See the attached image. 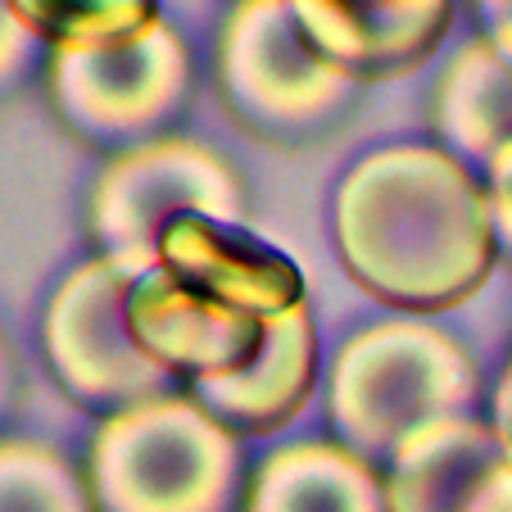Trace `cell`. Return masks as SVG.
Wrapping results in <instances>:
<instances>
[{
	"label": "cell",
	"instance_id": "cell-3",
	"mask_svg": "<svg viewBox=\"0 0 512 512\" xmlns=\"http://www.w3.org/2000/svg\"><path fill=\"white\" fill-rule=\"evenodd\" d=\"M82 476L96 512H236L250 463L191 390H164L96 417Z\"/></svg>",
	"mask_w": 512,
	"mask_h": 512
},
{
	"label": "cell",
	"instance_id": "cell-16",
	"mask_svg": "<svg viewBox=\"0 0 512 512\" xmlns=\"http://www.w3.org/2000/svg\"><path fill=\"white\" fill-rule=\"evenodd\" d=\"M14 10L46 50L118 46L164 19L159 0H14Z\"/></svg>",
	"mask_w": 512,
	"mask_h": 512
},
{
	"label": "cell",
	"instance_id": "cell-12",
	"mask_svg": "<svg viewBox=\"0 0 512 512\" xmlns=\"http://www.w3.org/2000/svg\"><path fill=\"white\" fill-rule=\"evenodd\" d=\"M322 327L313 300L268 322L263 349L236 377L191 390L218 422H227L245 445L286 435L322 390Z\"/></svg>",
	"mask_w": 512,
	"mask_h": 512
},
{
	"label": "cell",
	"instance_id": "cell-17",
	"mask_svg": "<svg viewBox=\"0 0 512 512\" xmlns=\"http://www.w3.org/2000/svg\"><path fill=\"white\" fill-rule=\"evenodd\" d=\"M41 68H46V46L28 32V23L14 10V0H0V100L23 91L28 78Z\"/></svg>",
	"mask_w": 512,
	"mask_h": 512
},
{
	"label": "cell",
	"instance_id": "cell-5",
	"mask_svg": "<svg viewBox=\"0 0 512 512\" xmlns=\"http://www.w3.org/2000/svg\"><path fill=\"white\" fill-rule=\"evenodd\" d=\"M195 50L173 19L100 50H46L41 87L50 114L91 150H132L177 132L195 100Z\"/></svg>",
	"mask_w": 512,
	"mask_h": 512
},
{
	"label": "cell",
	"instance_id": "cell-2",
	"mask_svg": "<svg viewBox=\"0 0 512 512\" xmlns=\"http://www.w3.org/2000/svg\"><path fill=\"white\" fill-rule=\"evenodd\" d=\"M476 413H485L481 363L435 318H372L349 331L322 368L327 435L377 467L426 426Z\"/></svg>",
	"mask_w": 512,
	"mask_h": 512
},
{
	"label": "cell",
	"instance_id": "cell-20",
	"mask_svg": "<svg viewBox=\"0 0 512 512\" xmlns=\"http://www.w3.org/2000/svg\"><path fill=\"white\" fill-rule=\"evenodd\" d=\"M476 32L490 37L503 55H512V5H472Z\"/></svg>",
	"mask_w": 512,
	"mask_h": 512
},
{
	"label": "cell",
	"instance_id": "cell-21",
	"mask_svg": "<svg viewBox=\"0 0 512 512\" xmlns=\"http://www.w3.org/2000/svg\"><path fill=\"white\" fill-rule=\"evenodd\" d=\"M10 349H5V336H0V408H5V399H10Z\"/></svg>",
	"mask_w": 512,
	"mask_h": 512
},
{
	"label": "cell",
	"instance_id": "cell-13",
	"mask_svg": "<svg viewBox=\"0 0 512 512\" xmlns=\"http://www.w3.org/2000/svg\"><path fill=\"white\" fill-rule=\"evenodd\" d=\"M236 512H390L386 481L372 458L336 435H300L250 463Z\"/></svg>",
	"mask_w": 512,
	"mask_h": 512
},
{
	"label": "cell",
	"instance_id": "cell-8",
	"mask_svg": "<svg viewBox=\"0 0 512 512\" xmlns=\"http://www.w3.org/2000/svg\"><path fill=\"white\" fill-rule=\"evenodd\" d=\"M127 327L136 349L164 372L173 390H200L236 377L254 363L268 336V322L204 300L159 272V263L136 281L127 300Z\"/></svg>",
	"mask_w": 512,
	"mask_h": 512
},
{
	"label": "cell",
	"instance_id": "cell-15",
	"mask_svg": "<svg viewBox=\"0 0 512 512\" xmlns=\"http://www.w3.org/2000/svg\"><path fill=\"white\" fill-rule=\"evenodd\" d=\"M0 512H96L82 463L41 435H0Z\"/></svg>",
	"mask_w": 512,
	"mask_h": 512
},
{
	"label": "cell",
	"instance_id": "cell-4",
	"mask_svg": "<svg viewBox=\"0 0 512 512\" xmlns=\"http://www.w3.org/2000/svg\"><path fill=\"white\" fill-rule=\"evenodd\" d=\"M213 82L236 127L268 145L331 132L363 91L309 41L295 0H232L213 37Z\"/></svg>",
	"mask_w": 512,
	"mask_h": 512
},
{
	"label": "cell",
	"instance_id": "cell-10",
	"mask_svg": "<svg viewBox=\"0 0 512 512\" xmlns=\"http://www.w3.org/2000/svg\"><path fill=\"white\" fill-rule=\"evenodd\" d=\"M390 512H512V445L485 413L449 417L381 463Z\"/></svg>",
	"mask_w": 512,
	"mask_h": 512
},
{
	"label": "cell",
	"instance_id": "cell-1",
	"mask_svg": "<svg viewBox=\"0 0 512 512\" xmlns=\"http://www.w3.org/2000/svg\"><path fill=\"white\" fill-rule=\"evenodd\" d=\"M331 245L368 300L413 318L472 304L499 268L481 173L431 136L381 141L336 177Z\"/></svg>",
	"mask_w": 512,
	"mask_h": 512
},
{
	"label": "cell",
	"instance_id": "cell-19",
	"mask_svg": "<svg viewBox=\"0 0 512 512\" xmlns=\"http://www.w3.org/2000/svg\"><path fill=\"white\" fill-rule=\"evenodd\" d=\"M485 417L499 426V435L512 445V354H508V363H503V372L494 377L490 395H485Z\"/></svg>",
	"mask_w": 512,
	"mask_h": 512
},
{
	"label": "cell",
	"instance_id": "cell-18",
	"mask_svg": "<svg viewBox=\"0 0 512 512\" xmlns=\"http://www.w3.org/2000/svg\"><path fill=\"white\" fill-rule=\"evenodd\" d=\"M485 182V200H490V218H494V241H499V259L512 263V141L503 145L499 155L481 168Z\"/></svg>",
	"mask_w": 512,
	"mask_h": 512
},
{
	"label": "cell",
	"instance_id": "cell-6",
	"mask_svg": "<svg viewBox=\"0 0 512 512\" xmlns=\"http://www.w3.org/2000/svg\"><path fill=\"white\" fill-rule=\"evenodd\" d=\"M155 259L96 254L55 281L41 309V358L59 395L96 417L173 390L164 372L136 349L127 327V300Z\"/></svg>",
	"mask_w": 512,
	"mask_h": 512
},
{
	"label": "cell",
	"instance_id": "cell-14",
	"mask_svg": "<svg viewBox=\"0 0 512 512\" xmlns=\"http://www.w3.org/2000/svg\"><path fill=\"white\" fill-rule=\"evenodd\" d=\"M426 127L431 141L481 173L512 141V55L481 32L454 46L426 96Z\"/></svg>",
	"mask_w": 512,
	"mask_h": 512
},
{
	"label": "cell",
	"instance_id": "cell-11",
	"mask_svg": "<svg viewBox=\"0 0 512 512\" xmlns=\"http://www.w3.org/2000/svg\"><path fill=\"white\" fill-rule=\"evenodd\" d=\"M300 28L358 87L413 78L454 32L458 0H295Z\"/></svg>",
	"mask_w": 512,
	"mask_h": 512
},
{
	"label": "cell",
	"instance_id": "cell-9",
	"mask_svg": "<svg viewBox=\"0 0 512 512\" xmlns=\"http://www.w3.org/2000/svg\"><path fill=\"white\" fill-rule=\"evenodd\" d=\"M159 272L182 281L186 290L236 313L272 322L281 313L309 304V277L281 245L259 236L250 223L218 218H177L155 250Z\"/></svg>",
	"mask_w": 512,
	"mask_h": 512
},
{
	"label": "cell",
	"instance_id": "cell-7",
	"mask_svg": "<svg viewBox=\"0 0 512 512\" xmlns=\"http://www.w3.org/2000/svg\"><path fill=\"white\" fill-rule=\"evenodd\" d=\"M177 218L250 223L245 177L223 150L186 132L105 155L87 191V241L96 254L155 259Z\"/></svg>",
	"mask_w": 512,
	"mask_h": 512
},
{
	"label": "cell",
	"instance_id": "cell-22",
	"mask_svg": "<svg viewBox=\"0 0 512 512\" xmlns=\"http://www.w3.org/2000/svg\"><path fill=\"white\" fill-rule=\"evenodd\" d=\"M472 5H512V0H472Z\"/></svg>",
	"mask_w": 512,
	"mask_h": 512
}]
</instances>
